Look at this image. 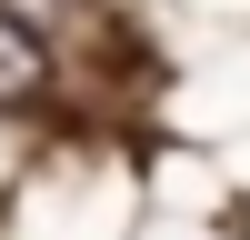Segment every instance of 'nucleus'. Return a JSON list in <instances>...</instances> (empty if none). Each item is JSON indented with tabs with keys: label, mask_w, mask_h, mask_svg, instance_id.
Segmentation results:
<instances>
[{
	"label": "nucleus",
	"mask_w": 250,
	"mask_h": 240,
	"mask_svg": "<svg viewBox=\"0 0 250 240\" xmlns=\"http://www.w3.org/2000/svg\"><path fill=\"white\" fill-rule=\"evenodd\" d=\"M50 90V50L30 40V20L0 10V100H40Z\"/></svg>",
	"instance_id": "obj_1"
}]
</instances>
